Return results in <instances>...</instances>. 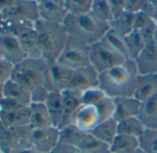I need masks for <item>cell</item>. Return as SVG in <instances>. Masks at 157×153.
<instances>
[{
  "label": "cell",
  "instance_id": "obj_1",
  "mask_svg": "<svg viewBox=\"0 0 157 153\" xmlns=\"http://www.w3.org/2000/svg\"><path fill=\"white\" fill-rule=\"evenodd\" d=\"M138 76L134 60H126L123 64L99 74L100 88L113 99L132 97Z\"/></svg>",
  "mask_w": 157,
  "mask_h": 153
},
{
  "label": "cell",
  "instance_id": "obj_2",
  "mask_svg": "<svg viewBox=\"0 0 157 153\" xmlns=\"http://www.w3.org/2000/svg\"><path fill=\"white\" fill-rule=\"evenodd\" d=\"M48 63L44 58H26L15 65L11 80L27 89L33 103H44L48 94L45 88V71Z\"/></svg>",
  "mask_w": 157,
  "mask_h": 153
},
{
  "label": "cell",
  "instance_id": "obj_3",
  "mask_svg": "<svg viewBox=\"0 0 157 153\" xmlns=\"http://www.w3.org/2000/svg\"><path fill=\"white\" fill-rule=\"evenodd\" d=\"M34 29L38 35L43 58L47 63L56 62L68 38L65 27L63 24L50 23L39 20L35 22Z\"/></svg>",
  "mask_w": 157,
  "mask_h": 153
},
{
  "label": "cell",
  "instance_id": "obj_4",
  "mask_svg": "<svg viewBox=\"0 0 157 153\" xmlns=\"http://www.w3.org/2000/svg\"><path fill=\"white\" fill-rule=\"evenodd\" d=\"M67 34L81 40L89 45L101 41L110 27L98 21L92 13L81 16L67 15L63 22Z\"/></svg>",
  "mask_w": 157,
  "mask_h": 153
},
{
  "label": "cell",
  "instance_id": "obj_5",
  "mask_svg": "<svg viewBox=\"0 0 157 153\" xmlns=\"http://www.w3.org/2000/svg\"><path fill=\"white\" fill-rule=\"evenodd\" d=\"M59 142L72 145L84 153H105L109 147L97 138L90 132H84L68 125L59 129Z\"/></svg>",
  "mask_w": 157,
  "mask_h": 153
},
{
  "label": "cell",
  "instance_id": "obj_6",
  "mask_svg": "<svg viewBox=\"0 0 157 153\" xmlns=\"http://www.w3.org/2000/svg\"><path fill=\"white\" fill-rule=\"evenodd\" d=\"M90 49L91 45L88 43L68 35L66 45L56 62L72 70L87 66L90 65Z\"/></svg>",
  "mask_w": 157,
  "mask_h": 153
},
{
  "label": "cell",
  "instance_id": "obj_7",
  "mask_svg": "<svg viewBox=\"0 0 157 153\" xmlns=\"http://www.w3.org/2000/svg\"><path fill=\"white\" fill-rule=\"evenodd\" d=\"M126 59L104 39L91 45L90 65L99 73L123 64Z\"/></svg>",
  "mask_w": 157,
  "mask_h": 153
},
{
  "label": "cell",
  "instance_id": "obj_8",
  "mask_svg": "<svg viewBox=\"0 0 157 153\" xmlns=\"http://www.w3.org/2000/svg\"><path fill=\"white\" fill-rule=\"evenodd\" d=\"M74 70L58 63H48L45 71V88L49 91L62 92L71 81Z\"/></svg>",
  "mask_w": 157,
  "mask_h": 153
},
{
  "label": "cell",
  "instance_id": "obj_9",
  "mask_svg": "<svg viewBox=\"0 0 157 153\" xmlns=\"http://www.w3.org/2000/svg\"><path fill=\"white\" fill-rule=\"evenodd\" d=\"M28 143L41 153H50L59 143V129L55 126L32 129Z\"/></svg>",
  "mask_w": 157,
  "mask_h": 153
},
{
  "label": "cell",
  "instance_id": "obj_10",
  "mask_svg": "<svg viewBox=\"0 0 157 153\" xmlns=\"http://www.w3.org/2000/svg\"><path fill=\"white\" fill-rule=\"evenodd\" d=\"M100 87L99 73L91 65L74 70L67 89L83 92L90 89Z\"/></svg>",
  "mask_w": 157,
  "mask_h": 153
},
{
  "label": "cell",
  "instance_id": "obj_11",
  "mask_svg": "<svg viewBox=\"0 0 157 153\" xmlns=\"http://www.w3.org/2000/svg\"><path fill=\"white\" fill-rule=\"evenodd\" d=\"M1 14L33 23L40 20L37 0H15L14 3Z\"/></svg>",
  "mask_w": 157,
  "mask_h": 153
},
{
  "label": "cell",
  "instance_id": "obj_12",
  "mask_svg": "<svg viewBox=\"0 0 157 153\" xmlns=\"http://www.w3.org/2000/svg\"><path fill=\"white\" fill-rule=\"evenodd\" d=\"M40 20L45 22L63 24L67 11L65 0H37Z\"/></svg>",
  "mask_w": 157,
  "mask_h": 153
},
{
  "label": "cell",
  "instance_id": "obj_13",
  "mask_svg": "<svg viewBox=\"0 0 157 153\" xmlns=\"http://www.w3.org/2000/svg\"><path fill=\"white\" fill-rule=\"evenodd\" d=\"M31 131L30 125L8 128L0 136V149L5 153H12L21 146L28 143Z\"/></svg>",
  "mask_w": 157,
  "mask_h": 153
},
{
  "label": "cell",
  "instance_id": "obj_14",
  "mask_svg": "<svg viewBox=\"0 0 157 153\" xmlns=\"http://www.w3.org/2000/svg\"><path fill=\"white\" fill-rule=\"evenodd\" d=\"M100 123L95 106L82 104L71 117L70 124L74 127L84 132H92Z\"/></svg>",
  "mask_w": 157,
  "mask_h": 153
},
{
  "label": "cell",
  "instance_id": "obj_15",
  "mask_svg": "<svg viewBox=\"0 0 157 153\" xmlns=\"http://www.w3.org/2000/svg\"><path fill=\"white\" fill-rule=\"evenodd\" d=\"M134 62L139 75L157 74V46L154 42L146 43Z\"/></svg>",
  "mask_w": 157,
  "mask_h": 153
},
{
  "label": "cell",
  "instance_id": "obj_16",
  "mask_svg": "<svg viewBox=\"0 0 157 153\" xmlns=\"http://www.w3.org/2000/svg\"><path fill=\"white\" fill-rule=\"evenodd\" d=\"M0 54L2 58L13 65H17L27 58L18 37L13 35H0Z\"/></svg>",
  "mask_w": 157,
  "mask_h": 153
},
{
  "label": "cell",
  "instance_id": "obj_17",
  "mask_svg": "<svg viewBox=\"0 0 157 153\" xmlns=\"http://www.w3.org/2000/svg\"><path fill=\"white\" fill-rule=\"evenodd\" d=\"M115 103V114L114 119L118 123L122 120L130 118V117H138L141 103L137 99L132 97H118L114 98Z\"/></svg>",
  "mask_w": 157,
  "mask_h": 153
},
{
  "label": "cell",
  "instance_id": "obj_18",
  "mask_svg": "<svg viewBox=\"0 0 157 153\" xmlns=\"http://www.w3.org/2000/svg\"><path fill=\"white\" fill-rule=\"evenodd\" d=\"M157 93V74L139 75L133 97L141 103Z\"/></svg>",
  "mask_w": 157,
  "mask_h": 153
},
{
  "label": "cell",
  "instance_id": "obj_19",
  "mask_svg": "<svg viewBox=\"0 0 157 153\" xmlns=\"http://www.w3.org/2000/svg\"><path fill=\"white\" fill-rule=\"evenodd\" d=\"M63 103V122L60 127L63 128L70 124V120L77 109L82 104V92L67 89L61 92Z\"/></svg>",
  "mask_w": 157,
  "mask_h": 153
},
{
  "label": "cell",
  "instance_id": "obj_20",
  "mask_svg": "<svg viewBox=\"0 0 157 153\" xmlns=\"http://www.w3.org/2000/svg\"><path fill=\"white\" fill-rule=\"evenodd\" d=\"M2 97L12 100L24 106H30L33 103L31 92L12 80L2 86Z\"/></svg>",
  "mask_w": 157,
  "mask_h": 153
},
{
  "label": "cell",
  "instance_id": "obj_21",
  "mask_svg": "<svg viewBox=\"0 0 157 153\" xmlns=\"http://www.w3.org/2000/svg\"><path fill=\"white\" fill-rule=\"evenodd\" d=\"M18 39L21 47L27 58H33V59L43 58L42 51L39 44V40H38V35L34 28L24 32L18 37Z\"/></svg>",
  "mask_w": 157,
  "mask_h": 153
},
{
  "label": "cell",
  "instance_id": "obj_22",
  "mask_svg": "<svg viewBox=\"0 0 157 153\" xmlns=\"http://www.w3.org/2000/svg\"><path fill=\"white\" fill-rule=\"evenodd\" d=\"M34 24L30 21H20L0 14V35H13L19 37L24 32L33 29Z\"/></svg>",
  "mask_w": 157,
  "mask_h": 153
},
{
  "label": "cell",
  "instance_id": "obj_23",
  "mask_svg": "<svg viewBox=\"0 0 157 153\" xmlns=\"http://www.w3.org/2000/svg\"><path fill=\"white\" fill-rule=\"evenodd\" d=\"M30 108L31 118L29 125L32 129L54 126L51 116L44 103H32Z\"/></svg>",
  "mask_w": 157,
  "mask_h": 153
},
{
  "label": "cell",
  "instance_id": "obj_24",
  "mask_svg": "<svg viewBox=\"0 0 157 153\" xmlns=\"http://www.w3.org/2000/svg\"><path fill=\"white\" fill-rule=\"evenodd\" d=\"M44 104L49 112L54 126L60 129L63 122V103L61 92L49 91L45 98Z\"/></svg>",
  "mask_w": 157,
  "mask_h": 153
},
{
  "label": "cell",
  "instance_id": "obj_25",
  "mask_svg": "<svg viewBox=\"0 0 157 153\" xmlns=\"http://www.w3.org/2000/svg\"><path fill=\"white\" fill-rule=\"evenodd\" d=\"M31 108L30 106H21L12 111L3 112L1 121L8 127L26 126L30 124Z\"/></svg>",
  "mask_w": 157,
  "mask_h": 153
},
{
  "label": "cell",
  "instance_id": "obj_26",
  "mask_svg": "<svg viewBox=\"0 0 157 153\" xmlns=\"http://www.w3.org/2000/svg\"><path fill=\"white\" fill-rule=\"evenodd\" d=\"M138 117L146 129H157V93L141 103Z\"/></svg>",
  "mask_w": 157,
  "mask_h": 153
},
{
  "label": "cell",
  "instance_id": "obj_27",
  "mask_svg": "<svg viewBox=\"0 0 157 153\" xmlns=\"http://www.w3.org/2000/svg\"><path fill=\"white\" fill-rule=\"evenodd\" d=\"M91 134L102 143L108 147L113 143L117 136V122L111 118L97 125V126L91 132Z\"/></svg>",
  "mask_w": 157,
  "mask_h": 153
},
{
  "label": "cell",
  "instance_id": "obj_28",
  "mask_svg": "<svg viewBox=\"0 0 157 153\" xmlns=\"http://www.w3.org/2000/svg\"><path fill=\"white\" fill-rule=\"evenodd\" d=\"M140 148L138 137L117 134L113 143L109 146V150L113 153H134Z\"/></svg>",
  "mask_w": 157,
  "mask_h": 153
},
{
  "label": "cell",
  "instance_id": "obj_29",
  "mask_svg": "<svg viewBox=\"0 0 157 153\" xmlns=\"http://www.w3.org/2000/svg\"><path fill=\"white\" fill-rule=\"evenodd\" d=\"M145 127L139 117H130L117 123V133L140 138Z\"/></svg>",
  "mask_w": 157,
  "mask_h": 153
},
{
  "label": "cell",
  "instance_id": "obj_30",
  "mask_svg": "<svg viewBox=\"0 0 157 153\" xmlns=\"http://www.w3.org/2000/svg\"><path fill=\"white\" fill-rule=\"evenodd\" d=\"M91 13L98 21L108 25L114 20L108 0H93Z\"/></svg>",
  "mask_w": 157,
  "mask_h": 153
},
{
  "label": "cell",
  "instance_id": "obj_31",
  "mask_svg": "<svg viewBox=\"0 0 157 153\" xmlns=\"http://www.w3.org/2000/svg\"><path fill=\"white\" fill-rule=\"evenodd\" d=\"M133 22L134 15L124 12L121 16L113 20V21L109 24V27L111 30L117 32V33L126 36L133 32Z\"/></svg>",
  "mask_w": 157,
  "mask_h": 153
},
{
  "label": "cell",
  "instance_id": "obj_32",
  "mask_svg": "<svg viewBox=\"0 0 157 153\" xmlns=\"http://www.w3.org/2000/svg\"><path fill=\"white\" fill-rule=\"evenodd\" d=\"M125 41L130 60H135L145 46V42L139 32L133 31L125 36Z\"/></svg>",
  "mask_w": 157,
  "mask_h": 153
},
{
  "label": "cell",
  "instance_id": "obj_33",
  "mask_svg": "<svg viewBox=\"0 0 157 153\" xmlns=\"http://www.w3.org/2000/svg\"><path fill=\"white\" fill-rule=\"evenodd\" d=\"M105 42H107L118 54H120L126 60H130L126 41H125V36L117 33V32L109 29V31L106 32L105 37L103 38Z\"/></svg>",
  "mask_w": 157,
  "mask_h": 153
},
{
  "label": "cell",
  "instance_id": "obj_34",
  "mask_svg": "<svg viewBox=\"0 0 157 153\" xmlns=\"http://www.w3.org/2000/svg\"><path fill=\"white\" fill-rule=\"evenodd\" d=\"M93 0H65V7L68 15L81 16L91 13Z\"/></svg>",
  "mask_w": 157,
  "mask_h": 153
},
{
  "label": "cell",
  "instance_id": "obj_35",
  "mask_svg": "<svg viewBox=\"0 0 157 153\" xmlns=\"http://www.w3.org/2000/svg\"><path fill=\"white\" fill-rule=\"evenodd\" d=\"M139 141L140 147L146 153H157V129H145Z\"/></svg>",
  "mask_w": 157,
  "mask_h": 153
},
{
  "label": "cell",
  "instance_id": "obj_36",
  "mask_svg": "<svg viewBox=\"0 0 157 153\" xmlns=\"http://www.w3.org/2000/svg\"><path fill=\"white\" fill-rule=\"evenodd\" d=\"M98 115H99V120L100 123L109 120L114 117L115 114V103L114 99L106 96L105 99H103L100 103H98L95 105ZM99 123V124H100Z\"/></svg>",
  "mask_w": 157,
  "mask_h": 153
},
{
  "label": "cell",
  "instance_id": "obj_37",
  "mask_svg": "<svg viewBox=\"0 0 157 153\" xmlns=\"http://www.w3.org/2000/svg\"><path fill=\"white\" fill-rule=\"evenodd\" d=\"M106 96L107 95L105 93V91L100 87L90 89L88 91L82 92V104H88V105L95 106L98 103H100Z\"/></svg>",
  "mask_w": 157,
  "mask_h": 153
},
{
  "label": "cell",
  "instance_id": "obj_38",
  "mask_svg": "<svg viewBox=\"0 0 157 153\" xmlns=\"http://www.w3.org/2000/svg\"><path fill=\"white\" fill-rule=\"evenodd\" d=\"M14 67L15 65L9 62L8 60L4 58L0 59V85L1 86L11 80Z\"/></svg>",
  "mask_w": 157,
  "mask_h": 153
},
{
  "label": "cell",
  "instance_id": "obj_39",
  "mask_svg": "<svg viewBox=\"0 0 157 153\" xmlns=\"http://www.w3.org/2000/svg\"><path fill=\"white\" fill-rule=\"evenodd\" d=\"M156 28H157V22L151 19L139 31V32L141 35L142 39L144 40L145 43L153 42V38H154V34H155V32H156Z\"/></svg>",
  "mask_w": 157,
  "mask_h": 153
},
{
  "label": "cell",
  "instance_id": "obj_40",
  "mask_svg": "<svg viewBox=\"0 0 157 153\" xmlns=\"http://www.w3.org/2000/svg\"><path fill=\"white\" fill-rule=\"evenodd\" d=\"M141 11L157 22V0H143Z\"/></svg>",
  "mask_w": 157,
  "mask_h": 153
},
{
  "label": "cell",
  "instance_id": "obj_41",
  "mask_svg": "<svg viewBox=\"0 0 157 153\" xmlns=\"http://www.w3.org/2000/svg\"><path fill=\"white\" fill-rule=\"evenodd\" d=\"M114 20L125 12V0H108Z\"/></svg>",
  "mask_w": 157,
  "mask_h": 153
},
{
  "label": "cell",
  "instance_id": "obj_42",
  "mask_svg": "<svg viewBox=\"0 0 157 153\" xmlns=\"http://www.w3.org/2000/svg\"><path fill=\"white\" fill-rule=\"evenodd\" d=\"M143 0H125V12L135 15L142 10Z\"/></svg>",
  "mask_w": 157,
  "mask_h": 153
},
{
  "label": "cell",
  "instance_id": "obj_43",
  "mask_svg": "<svg viewBox=\"0 0 157 153\" xmlns=\"http://www.w3.org/2000/svg\"><path fill=\"white\" fill-rule=\"evenodd\" d=\"M50 153H84L81 151L80 149H78L72 145H68L66 143L59 142Z\"/></svg>",
  "mask_w": 157,
  "mask_h": 153
},
{
  "label": "cell",
  "instance_id": "obj_44",
  "mask_svg": "<svg viewBox=\"0 0 157 153\" xmlns=\"http://www.w3.org/2000/svg\"><path fill=\"white\" fill-rule=\"evenodd\" d=\"M12 153H41V152H39L38 150L33 148L32 146H30L29 143H26V144L21 146L20 147H18Z\"/></svg>",
  "mask_w": 157,
  "mask_h": 153
},
{
  "label": "cell",
  "instance_id": "obj_45",
  "mask_svg": "<svg viewBox=\"0 0 157 153\" xmlns=\"http://www.w3.org/2000/svg\"><path fill=\"white\" fill-rule=\"evenodd\" d=\"M14 1L15 0H0V14L10 8L14 3Z\"/></svg>",
  "mask_w": 157,
  "mask_h": 153
},
{
  "label": "cell",
  "instance_id": "obj_46",
  "mask_svg": "<svg viewBox=\"0 0 157 153\" xmlns=\"http://www.w3.org/2000/svg\"><path fill=\"white\" fill-rule=\"evenodd\" d=\"M7 129H8V127L4 125V123L1 120H0V136H1L6 132Z\"/></svg>",
  "mask_w": 157,
  "mask_h": 153
},
{
  "label": "cell",
  "instance_id": "obj_47",
  "mask_svg": "<svg viewBox=\"0 0 157 153\" xmlns=\"http://www.w3.org/2000/svg\"><path fill=\"white\" fill-rule=\"evenodd\" d=\"M153 42H154V43H155V44H156V46H157V28H156V32H155V34H154Z\"/></svg>",
  "mask_w": 157,
  "mask_h": 153
},
{
  "label": "cell",
  "instance_id": "obj_48",
  "mask_svg": "<svg viewBox=\"0 0 157 153\" xmlns=\"http://www.w3.org/2000/svg\"><path fill=\"white\" fill-rule=\"evenodd\" d=\"M134 153H146V152H145L144 150H142V149H141V148L140 147V148H139L138 150H136V151H135Z\"/></svg>",
  "mask_w": 157,
  "mask_h": 153
},
{
  "label": "cell",
  "instance_id": "obj_49",
  "mask_svg": "<svg viewBox=\"0 0 157 153\" xmlns=\"http://www.w3.org/2000/svg\"><path fill=\"white\" fill-rule=\"evenodd\" d=\"M2 98V86L0 85V99Z\"/></svg>",
  "mask_w": 157,
  "mask_h": 153
},
{
  "label": "cell",
  "instance_id": "obj_50",
  "mask_svg": "<svg viewBox=\"0 0 157 153\" xmlns=\"http://www.w3.org/2000/svg\"><path fill=\"white\" fill-rule=\"evenodd\" d=\"M1 118H2V110L0 108V120H1Z\"/></svg>",
  "mask_w": 157,
  "mask_h": 153
},
{
  "label": "cell",
  "instance_id": "obj_51",
  "mask_svg": "<svg viewBox=\"0 0 157 153\" xmlns=\"http://www.w3.org/2000/svg\"><path fill=\"white\" fill-rule=\"evenodd\" d=\"M105 153H113V152H111V151H110V150L108 149V150H107V151H105Z\"/></svg>",
  "mask_w": 157,
  "mask_h": 153
},
{
  "label": "cell",
  "instance_id": "obj_52",
  "mask_svg": "<svg viewBox=\"0 0 157 153\" xmlns=\"http://www.w3.org/2000/svg\"><path fill=\"white\" fill-rule=\"evenodd\" d=\"M2 58V56H1V54H0V59H1Z\"/></svg>",
  "mask_w": 157,
  "mask_h": 153
},
{
  "label": "cell",
  "instance_id": "obj_53",
  "mask_svg": "<svg viewBox=\"0 0 157 153\" xmlns=\"http://www.w3.org/2000/svg\"><path fill=\"white\" fill-rule=\"evenodd\" d=\"M0 153H5V152H3V151H0Z\"/></svg>",
  "mask_w": 157,
  "mask_h": 153
},
{
  "label": "cell",
  "instance_id": "obj_54",
  "mask_svg": "<svg viewBox=\"0 0 157 153\" xmlns=\"http://www.w3.org/2000/svg\"><path fill=\"white\" fill-rule=\"evenodd\" d=\"M0 151H1V149H0Z\"/></svg>",
  "mask_w": 157,
  "mask_h": 153
}]
</instances>
